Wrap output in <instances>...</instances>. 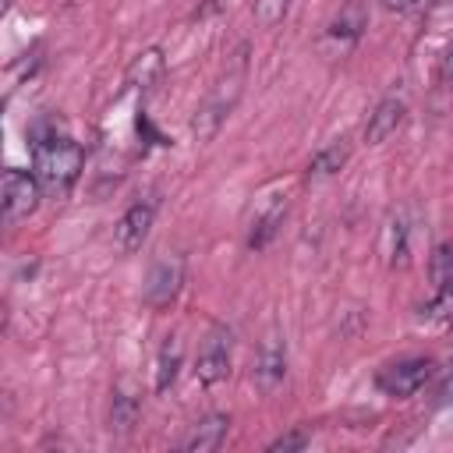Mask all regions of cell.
<instances>
[{"mask_svg":"<svg viewBox=\"0 0 453 453\" xmlns=\"http://www.w3.org/2000/svg\"><path fill=\"white\" fill-rule=\"evenodd\" d=\"M32 156H35V177L42 184V195L50 198L67 195L85 163L81 145L71 142L67 134H42L39 142H32Z\"/></svg>","mask_w":453,"mask_h":453,"instance_id":"cell-1","label":"cell"},{"mask_svg":"<svg viewBox=\"0 0 453 453\" xmlns=\"http://www.w3.org/2000/svg\"><path fill=\"white\" fill-rule=\"evenodd\" d=\"M435 375V361L432 357H407V361H393L386 368H379L375 386L379 393L393 396V400H407L418 389H425V382Z\"/></svg>","mask_w":453,"mask_h":453,"instance_id":"cell-2","label":"cell"},{"mask_svg":"<svg viewBox=\"0 0 453 453\" xmlns=\"http://www.w3.org/2000/svg\"><path fill=\"white\" fill-rule=\"evenodd\" d=\"M195 375L202 386H216L230 375V329L226 326H212L198 347L195 357Z\"/></svg>","mask_w":453,"mask_h":453,"instance_id":"cell-3","label":"cell"},{"mask_svg":"<svg viewBox=\"0 0 453 453\" xmlns=\"http://www.w3.org/2000/svg\"><path fill=\"white\" fill-rule=\"evenodd\" d=\"M39 195H42V184L35 173H25V170H7L4 173V219L7 223H21L35 212L39 205Z\"/></svg>","mask_w":453,"mask_h":453,"instance_id":"cell-4","label":"cell"},{"mask_svg":"<svg viewBox=\"0 0 453 453\" xmlns=\"http://www.w3.org/2000/svg\"><path fill=\"white\" fill-rule=\"evenodd\" d=\"M244 71V50H237V60H234V71L226 74V81H219V88L198 106V113H195V120H191V131H195V138L198 142H209L216 131H219V124H223V117L230 113V106H234V92L226 96V85L234 81V74H241Z\"/></svg>","mask_w":453,"mask_h":453,"instance_id":"cell-5","label":"cell"},{"mask_svg":"<svg viewBox=\"0 0 453 453\" xmlns=\"http://www.w3.org/2000/svg\"><path fill=\"white\" fill-rule=\"evenodd\" d=\"M180 283H184V262H180L177 255L159 258V262L149 269V280H145V304L166 308V304L177 297Z\"/></svg>","mask_w":453,"mask_h":453,"instance_id":"cell-6","label":"cell"},{"mask_svg":"<svg viewBox=\"0 0 453 453\" xmlns=\"http://www.w3.org/2000/svg\"><path fill=\"white\" fill-rule=\"evenodd\" d=\"M403 117H407V103H403V99H396V96L382 99V103L375 106V113L368 117V124H365V142H368V145H382L386 138H393V134L400 131Z\"/></svg>","mask_w":453,"mask_h":453,"instance_id":"cell-7","label":"cell"},{"mask_svg":"<svg viewBox=\"0 0 453 453\" xmlns=\"http://www.w3.org/2000/svg\"><path fill=\"white\" fill-rule=\"evenodd\" d=\"M152 216H156V205L152 202H134L120 216V223H117V244H120V251H138L142 248V241L149 237Z\"/></svg>","mask_w":453,"mask_h":453,"instance_id":"cell-8","label":"cell"},{"mask_svg":"<svg viewBox=\"0 0 453 453\" xmlns=\"http://www.w3.org/2000/svg\"><path fill=\"white\" fill-rule=\"evenodd\" d=\"M365 25H368L365 4H361V0H347V4L340 7V14L329 21V32H326V35H329L333 42H340V46H354V42L361 39Z\"/></svg>","mask_w":453,"mask_h":453,"instance_id":"cell-9","label":"cell"},{"mask_svg":"<svg viewBox=\"0 0 453 453\" xmlns=\"http://www.w3.org/2000/svg\"><path fill=\"white\" fill-rule=\"evenodd\" d=\"M255 375H258V386H262V389H273V386L283 382V375H287V350H283V340H280L276 333L262 343Z\"/></svg>","mask_w":453,"mask_h":453,"instance_id":"cell-10","label":"cell"},{"mask_svg":"<svg viewBox=\"0 0 453 453\" xmlns=\"http://www.w3.org/2000/svg\"><path fill=\"white\" fill-rule=\"evenodd\" d=\"M226 428H230V418L226 414H209L205 421H198L191 428V435L184 439V449H198V453L219 449L223 439H226Z\"/></svg>","mask_w":453,"mask_h":453,"instance_id":"cell-11","label":"cell"},{"mask_svg":"<svg viewBox=\"0 0 453 453\" xmlns=\"http://www.w3.org/2000/svg\"><path fill=\"white\" fill-rule=\"evenodd\" d=\"M283 212H287V202H273L265 212L255 216L251 230H248V248H251V251L265 248V244L276 237V230H280V223H283Z\"/></svg>","mask_w":453,"mask_h":453,"instance_id":"cell-12","label":"cell"},{"mask_svg":"<svg viewBox=\"0 0 453 453\" xmlns=\"http://www.w3.org/2000/svg\"><path fill=\"white\" fill-rule=\"evenodd\" d=\"M180 368V336H166L159 357H156V393H166Z\"/></svg>","mask_w":453,"mask_h":453,"instance_id":"cell-13","label":"cell"},{"mask_svg":"<svg viewBox=\"0 0 453 453\" xmlns=\"http://www.w3.org/2000/svg\"><path fill=\"white\" fill-rule=\"evenodd\" d=\"M159 74H163V53H159V50H145V53H138L134 64L127 67V85L149 88Z\"/></svg>","mask_w":453,"mask_h":453,"instance_id":"cell-14","label":"cell"},{"mask_svg":"<svg viewBox=\"0 0 453 453\" xmlns=\"http://www.w3.org/2000/svg\"><path fill=\"white\" fill-rule=\"evenodd\" d=\"M428 273H432V287H435V294L453 290V248H449V244H439V248L432 251V265H428Z\"/></svg>","mask_w":453,"mask_h":453,"instance_id":"cell-15","label":"cell"},{"mask_svg":"<svg viewBox=\"0 0 453 453\" xmlns=\"http://www.w3.org/2000/svg\"><path fill=\"white\" fill-rule=\"evenodd\" d=\"M134 418H138V396L117 389L113 393V407H110V428L113 432H131Z\"/></svg>","mask_w":453,"mask_h":453,"instance_id":"cell-16","label":"cell"},{"mask_svg":"<svg viewBox=\"0 0 453 453\" xmlns=\"http://www.w3.org/2000/svg\"><path fill=\"white\" fill-rule=\"evenodd\" d=\"M343 163H347V145H343V142H336V145L322 149V152L308 163V173H311V177H329V173H336Z\"/></svg>","mask_w":453,"mask_h":453,"instance_id":"cell-17","label":"cell"},{"mask_svg":"<svg viewBox=\"0 0 453 453\" xmlns=\"http://www.w3.org/2000/svg\"><path fill=\"white\" fill-rule=\"evenodd\" d=\"M407 255H411V248H407V223L403 219H393L389 223V265H407Z\"/></svg>","mask_w":453,"mask_h":453,"instance_id":"cell-18","label":"cell"},{"mask_svg":"<svg viewBox=\"0 0 453 453\" xmlns=\"http://www.w3.org/2000/svg\"><path fill=\"white\" fill-rule=\"evenodd\" d=\"M290 11V0H255V21L262 28H276Z\"/></svg>","mask_w":453,"mask_h":453,"instance_id":"cell-19","label":"cell"},{"mask_svg":"<svg viewBox=\"0 0 453 453\" xmlns=\"http://www.w3.org/2000/svg\"><path fill=\"white\" fill-rule=\"evenodd\" d=\"M304 446H308V432H287V435H280V439L269 442L273 453L276 449H304Z\"/></svg>","mask_w":453,"mask_h":453,"instance_id":"cell-20","label":"cell"},{"mask_svg":"<svg viewBox=\"0 0 453 453\" xmlns=\"http://www.w3.org/2000/svg\"><path fill=\"white\" fill-rule=\"evenodd\" d=\"M439 81H442V85H453V42L446 46V53H442V60H439Z\"/></svg>","mask_w":453,"mask_h":453,"instance_id":"cell-21","label":"cell"},{"mask_svg":"<svg viewBox=\"0 0 453 453\" xmlns=\"http://www.w3.org/2000/svg\"><path fill=\"white\" fill-rule=\"evenodd\" d=\"M449 400H453V375L439 386V400H435V403H449Z\"/></svg>","mask_w":453,"mask_h":453,"instance_id":"cell-22","label":"cell"},{"mask_svg":"<svg viewBox=\"0 0 453 453\" xmlns=\"http://www.w3.org/2000/svg\"><path fill=\"white\" fill-rule=\"evenodd\" d=\"M382 4H386L389 11H411V7L418 4V0H382Z\"/></svg>","mask_w":453,"mask_h":453,"instance_id":"cell-23","label":"cell"}]
</instances>
